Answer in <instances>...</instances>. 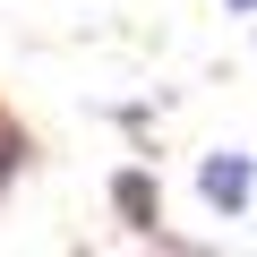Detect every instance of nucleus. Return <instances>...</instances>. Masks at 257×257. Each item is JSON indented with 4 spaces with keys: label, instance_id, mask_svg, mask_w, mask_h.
Returning <instances> with one entry per match:
<instances>
[{
    "label": "nucleus",
    "instance_id": "nucleus-1",
    "mask_svg": "<svg viewBox=\"0 0 257 257\" xmlns=\"http://www.w3.org/2000/svg\"><path fill=\"white\" fill-rule=\"evenodd\" d=\"M197 197H206L214 223H240V214L257 206V155H240V146L197 155Z\"/></svg>",
    "mask_w": 257,
    "mask_h": 257
},
{
    "label": "nucleus",
    "instance_id": "nucleus-2",
    "mask_svg": "<svg viewBox=\"0 0 257 257\" xmlns=\"http://www.w3.org/2000/svg\"><path fill=\"white\" fill-rule=\"evenodd\" d=\"M103 197H111V214H120L128 240H163V180H155V163H120Z\"/></svg>",
    "mask_w": 257,
    "mask_h": 257
},
{
    "label": "nucleus",
    "instance_id": "nucleus-3",
    "mask_svg": "<svg viewBox=\"0 0 257 257\" xmlns=\"http://www.w3.org/2000/svg\"><path fill=\"white\" fill-rule=\"evenodd\" d=\"M26 163H35V138H26V128H18L9 111H0V197L18 189V172H26Z\"/></svg>",
    "mask_w": 257,
    "mask_h": 257
},
{
    "label": "nucleus",
    "instance_id": "nucleus-4",
    "mask_svg": "<svg viewBox=\"0 0 257 257\" xmlns=\"http://www.w3.org/2000/svg\"><path fill=\"white\" fill-rule=\"evenodd\" d=\"M231 9H248V18H257V0H231Z\"/></svg>",
    "mask_w": 257,
    "mask_h": 257
}]
</instances>
